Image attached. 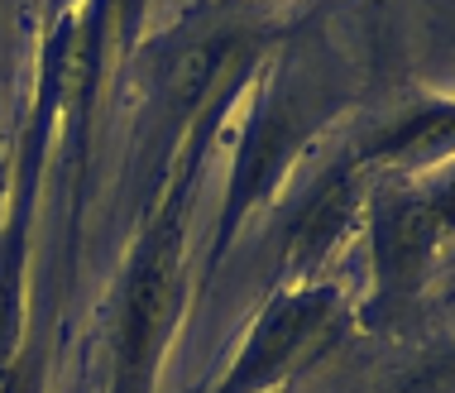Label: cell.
Here are the masks:
<instances>
[{"label": "cell", "mask_w": 455, "mask_h": 393, "mask_svg": "<svg viewBox=\"0 0 455 393\" xmlns=\"http://www.w3.org/2000/svg\"><path fill=\"white\" fill-rule=\"evenodd\" d=\"M5 202H10V164H5V149H0V216H5Z\"/></svg>", "instance_id": "8992f818"}, {"label": "cell", "mask_w": 455, "mask_h": 393, "mask_svg": "<svg viewBox=\"0 0 455 393\" xmlns=\"http://www.w3.org/2000/svg\"><path fill=\"white\" fill-rule=\"evenodd\" d=\"M68 48L72 29L53 34V44L44 48L39 68V92H34V110L24 125L15 182H10V202L0 216V374L10 370V360L24 346V288H29V240H34V206H39V182H44V158H48V130H53V110L63 96L68 77Z\"/></svg>", "instance_id": "7a4b0ae2"}, {"label": "cell", "mask_w": 455, "mask_h": 393, "mask_svg": "<svg viewBox=\"0 0 455 393\" xmlns=\"http://www.w3.org/2000/svg\"><path fill=\"white\" fill-rule=\"evenodd\" d=\"M455 236V173L427 188H379L369 202L374 307L398 312L417 298L427 264Z\"/></svg>", "instance_id": "3957f363"}, {"label": "cell", "mask_w": 455, "mask_h": 393, "mask_svg": "<svg viewBox=\"0 0 455 393\" xmlns=\"http://www.w3.org/2000/svg\"><path fill=\"white\" fill-rule=\"evenodd\" d=\"M206 130L192 125L188 154L178 173L168 178V192L144 216L134 236L125 269L110 302V336H106V393H158L168 341L188 307V196L196 178Z\"/></svg>", "instance_id": "6da1fadb"}, {"label": "cell", "mask_w": 455, "mask_h": 393, "mask_svg": "<svg viewBox=\"0 0 455 393\" xmlns=\"http://www.w3.org/2000/svg\"><path fill=\"white\" fill-rule=\"evenodd\" d=\"M355 221V178L350 173H331L326 188L307 202V212L292 226V269L316 264L322 254L346 236V226Z\"/></svg>", "instance_id": "277c9868"}, {"label": "cell", "mask_w": 455, "mask_h": 393, "mask_svg": "<svg viewBox=\"0 0 455 393\" xmlns=\"http://www.w3.org/2000/svg\"><path fill=\"white\" fill-rule=\"evenodd\" d=\"M44 384H48V355L44 346L24 341L20 355L10 360V370L0 374V393H44Z\"/></svg>", "instance_id": "5b68a950"}]
</instances>
